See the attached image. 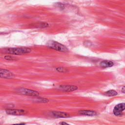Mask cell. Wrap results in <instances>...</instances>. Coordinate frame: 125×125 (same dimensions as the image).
Listing matches in <instances>:
<instances>
[{
	"label": "cell",
	"mask_w": 125,
	"mask_h": 125,
	"mask_svg": "<svg viewBox=\"0 0 125 125\" xmlns=\"http://www.w3.org/2000/svg\"><path fill=\"white\" fill-rule=\"evenodd\" d=\"M31 51V50L28 48H8L5 50V52L15 55H21L28 53Z\"/></svg>",
	"instance_id": "obj_1"
},
{
	"label": "cell",
	"mask_w": 125,
	"mask_h": 125,
	"mask_svg": "<svg viewBox=\"0 0 125 125\" xmlns=\"http://www.w3.org/2000/svg\"><path fill=\"white\" fill-rule=\"evenodd\" d=\"M47 45L50 48H51L53 49H55L59 51H62V52L68 51L67 48L65 46L55 41H50L48 42H47Z\"/></svg>",
	"instance_id": "obj_2"
},
{
	"label": "cell",
	"mask_w": 125,
	"mask_h": 125,
	"mask_svg": "<svg viewBox=\"0 0 125 125\" xmlns=\"http://www.w3.org/2000/svg\"><path fill=\"white\" fill-rule=\"evenodd\" d=\"M17 92L23 94V95H28V96H38L39 95V93L29 89H26V88H20L18 89L17 90Z\"/></svg>",
	"instance_id": "obj_3"
},
{
	"label": "cell",
	"mask_w": 125,
	"mask_h": 125,
	"mask_svg": "<svg viewBox=\"0 0 125 125\" xmlns=\"http://www.w3.org/2000/svg\"><path fill=\"white\" fill-rule=\"evenodd\" d=\"M125 109V104L120 103L116 105L113 109V113L116 116L121 114L122 112Z\"/></svg>",
	"instance_id": "obj_4"
},
{
	"label": "cell",
	"mask_w": 125,
	"mask_h": 125,
	"mask_svg": "<svg viewBox=\"0 0 125 125\" xmlns=\"http://www.w3.org/2000/svg\"><path fill=\"white\" fill-rule=\"evenodd\" d=\"M7 114L14 115H22L26 113V111L23 109H7L6 110Z\"/></svg>",
	"instance_id": "obj_5"
},
{
	"label": "cell",
	"mask_w": 125,
	"mask_h": 125,
	"mask_svg": "<svg viewBox=\"0 0 125 125\" xmlns=\"http://www.w3.org/2000/svg\"><path fill=\"white\" fill-rule=\"evenodd\" d=\"M0 75L1 78H10L14 77V74L9 71L6 69H1L0 70Z\"/></svg>",
	"instance_id": "obj_6"
},
{
	"label": "cell",
	"mask_w": 125,
	"mask_h": 125,
	"mask_svg": "<svg viewBox=\"0 0 125 125\" xmlns=\"http://www.w3.org/2000/svg\"><path fill=\"white\" fill-rule=\"evenodd\" d=\"M59 89L62 91L70 92L77 90L78 89V87L75 85H61L59 87Z\"/></svg>",
	"instance_id": "obj_7"
},
{
	"label": "cell",
	"mask_w": 125,
	"mask_h": 125,
	"mask_svg": "<svg viewBox=\"0 0 125 125\" xmlns=\"http://www.w3.org/2000/svg\"><path fill=\"white\" fill-rule=\"evenodd\" d=\"M52 114L56 118H68L70 117L69 114L60 111H53L52 112Z\"/></svg>",
	"instance_id": "obj_8"
},
{
	"label": "cell",
	"mask_w": 125,
	"mask_h": 125,
	"mask_svg": "<svg viewBox=\"0 0 125 125\" xmlns=\"http://www.w3.org/2000/svg\"><path fill=\"white\" fill-rule=\"evenodd\" d=\"M100 66L102 67L103 68H107V67H112L114 65L113 62L110 61H104L102 62L100 64Z\"/></svg>",
	"instance_id": "obj_9"
},
{
	"label": "cell",
	"mask_w": 125,
	"mask_h": 125,
	"mask_svg": "<svg viewBox=\"0 0 125 125\" xmlns=\"http://www.w3.org/2000/svg\"><path fill=\"white\" fill-rule=\"evenodd\" d=\"M79 113L82 115L90 116H95L97 115L96 112L93 111H89V110H82V111H80Z\"/></svg>",
	"instance_id": "obj_10"
},
{
	"label": "cell",
	"mask_w": 125,
	"mask_h": 125,
	"mask_svg": "<svg viewBox=\"0 0 125 125\" xmlns=\"http://www.w3.org/2000/svg\"><path fill=\"white\" fill-rule=\"evenodd\" d=\"M104 94L107 96H114L117 95L118 93L114 90H110L105 92Z\"/></svg>",
	"instance_id": "obj_11"
},
{
	"label": "cell",
	"mask_w": 125,
	"mask_h": 125,
	"mask_svg": "<svg viewBox=\"0 0 125 125\" xmlns=\"http://www.w3.org/2000/svg\"><path fill=\"white\" fill-rule=\"evenodd\" d=\"M57 70L59 72H66V69L63 68V67H58L57 68Z\"/></svg>",
	"instance_id": "obj_12"
},
{
	"label": "cell",
	"mask_w": 125,
	"mask_h": 125,
	"mask_svg": "<svg viewBox=\"0 0 125 125\" xmlns=\"http://www.w3.org/2000/svg\"><path fill=\"white\" fill-rule=\"evenodd\" d=\"M4 58L6 60H14V58L11 56H8V55H6L4 57Z\"/></svg>",
	"instance_id": "obj_13"
},
{
	"label": "cell",
	"mask_w": 125,
	"mask_h": 125,
	"mask_svg": "<svg viewBox=\"0 0 125 125\" xmlns=\"http://www.w3.org/2000/svg\"><path fill=\"white\" fill-rule=\"evenodd\" d=\"M122 92L124 93H125V86H124L122 89Z\"/></svg>",
	"instance_id": "obj_14"
},
{
	"label": "cell",
	"mask_w": 125,
	"mask_h": 125,
	"mask_svg": "<svg viewBox=\"0 0 125 125\" xmlns=\"http://www.w3.org/2000/svg\"><path fill=\"white\" fill-rule=\"evenodd\" d=\"M60 124H61V125H66V124H68L67 123H65V122H61L60 123Z\"/></svg>",
	"instance_id": "obj_15"
}]
</instances>
